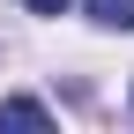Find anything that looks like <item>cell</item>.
<instances>
[{
  "label": "cell",
  "mask_w": 134,
  "mask_h": 134,
  "mask_svg": "<svg viewBox=\"0 0 134 134\" xmlns=\"http://www.w3.org/2000/svg\"><path fill=\"white\" fill-rule=\"evenodd\" d=\"M90 15L104 30H134V0H90Z\"/></svg>",
  "instance_id": "cell-1"
},
{
  "label": "cell",
  "mask_w": 134,
  "mask_h": 134,
  "mask_svg": "<svg viewBox=\"0 0 134 134\" xmlns=\"http://www.w3.org/2000/svg\"><path fill=\"white\" fill-rule=\"evenodd\" d=\"M23 8H30V15H60L67 0H23Z\"/></svg>",
  "instance_id": "cell-3"
},
{
  "label": "cell",
  "mask_w": 134,
  "mask_h": 134,
  "mask_svg": "<svg viewBox=\"0 0 134 134\" xmlns=\"http://www.w3.org/2000/svg\"><path fill=\"white\" fill-rule=\"evenodd\" d=\"M0 119H15V127H45L52 112H45V104H30V97H15V104H0Z\"/></svg>",
  "instance_id": "cell-2"
}]
</instances>
